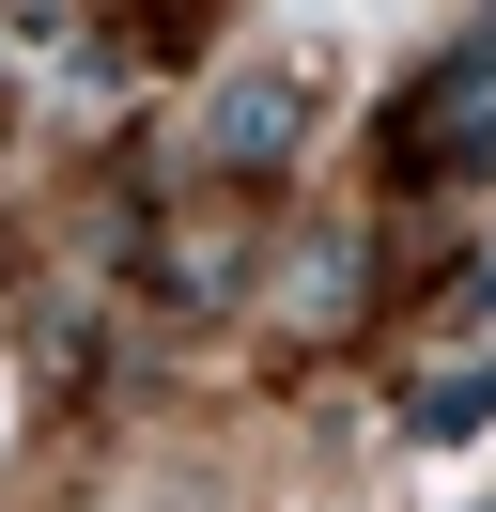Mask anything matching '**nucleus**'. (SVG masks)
<instances>
[{
  "label": "nucleus",
  "instance_id": "1",
  "mask_svg": "<svg viewBox=\"0 0 496 512\" xmlns=\"http://www.w3.org/2000/svg\"><path fill=\"white\" fill-rule=\"evenodd\" d=\"M217 156H233V171L295 156V78H233V94H217Z\"/></svg>",
  "mask_w": 496,
  "mask_h": 512
}]
</instances>
